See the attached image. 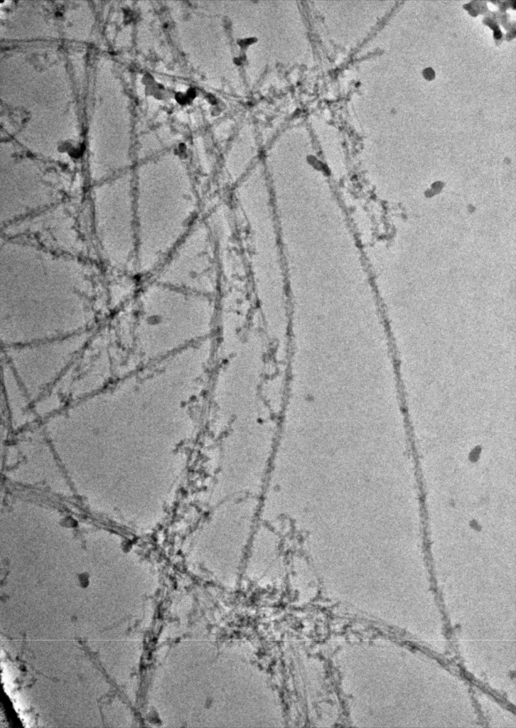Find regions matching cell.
Returning <instances> with one entry per match:
<instances>
[{
    "instance_id": "obj_1",
    "label": "cell",
    "mask_w": 516,
    "mask_h": 728,
    "mask_svg": "<svg viewBox=\"0 0 516 728\" xmlns=\"http://www.w3.org/2000/svg\"><path fill=\"white\" fill-rule=\"evenodd\" d=\"M136 191L139 262L149 271L167 259L192 228L198 197L193 176L177 158L141 170Z\"/></svg>"
},
{
    "instance_id": "obj_2",
    "label": "cell",
    "mask_w": 516,
    "mask_h": 728,
    "mask_svg": "<svg viewBox=\"0 0 516 728\" xmlns=\"http://www.w3.org/2000/svg\"><path fill=\"white\" fill-rule=\"evenodd\" d=\"M219 275L215 239L209 224L192 226L166 259L160 271L165 283L208 289Z\"/></svg>"
}]
</instances>
